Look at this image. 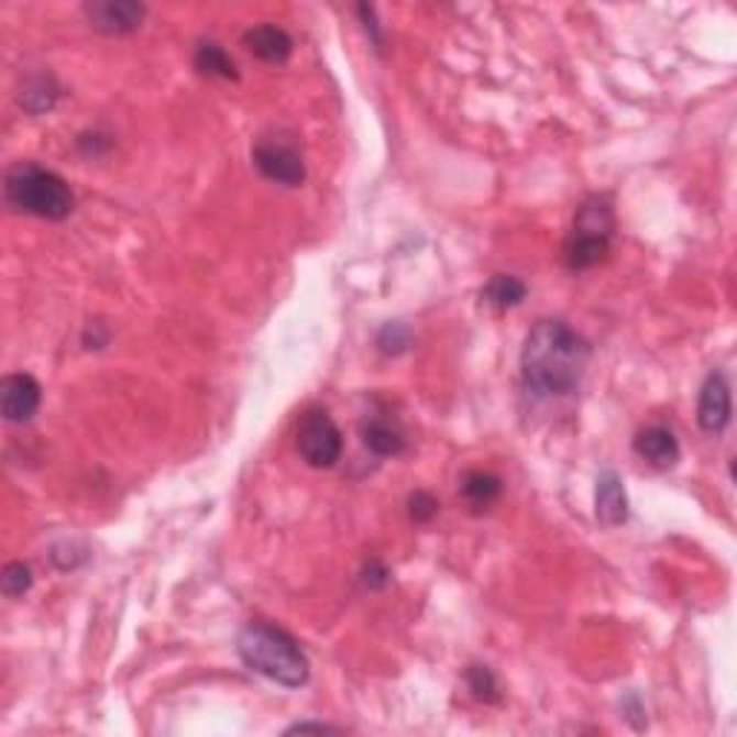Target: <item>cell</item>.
I'll use <instances>...</instances> for the list:
<instances>
[{
    "label": "cell",
    "mask_w": 737,
    "mask_h": 737,
    "mask_svg": "<svg viewBox=\"0 0 737 737\" xmlns=\"http://www.w3.org/2000/svg\"><path fill=\"white\" fill-rule=\"evenodd\" d=\"M461 496H464V502L473 510H487L502 496V479L493 473H484V470H473L461 482Z\"/></svg>",
    "instance_id": "cell-15"
},
{
    "label": "cell",
    "mask_w": 737,
    "mask_h": 737,
    "mask_svg": "<svg viewBox=\"0 0 737 737\" xmlns=\"http://www.w3.org/2000/svg\"><path fill=\"white\" fill-rule=\"evenodd\" d=\"M242 44L249 46V53L265 61V64H286L294 50L292 35L286 30H279V26H272V23L254 26V30L245 32Z\"/></svg>",
    "instance_id": "cell-13"
},
{
    "label": "cell",
    "mask_w": 737,
    "mask_h": 737,
    "mask_svg": "<svg viewBox=\"0 0 737 737\" xmlns=\"http://www.w3.org/2000/svg\"><path fill=\"white\" fill-rule=\"evenodd\" d=\"M525 297L527 286L519 277H513V274H496V277H490L487 286L482 288V302L493 311L516 309Z\"/></svg>",
    "instance_id": "cell-14"
},
{
    "label": "cell",
    "mask_w": 737,
    "mask_h": 737,
    "mask_svg": "<svg viewBox=\"0 0 737 737\" xmlns=\"http://www.w3.org/2000/svg\"><path fill=\"white\" fill-rule=\"evenodd\" d=\"M466 685H470L473 697L482 700V703H498L502 700V685H498L490 666H470L466 669Z\"/></svg>",
    "instance_id": "cell-17"
},
{
    "label": "cell",
    "mask_w": 737,
    "mask_h": 737,
    "mask_svg": "<svg viewBox=\"0 0 737 737\" xmlns=\"http://www.w3.org/2000/svg\"><path fill=\"white\" fill-rule=\"evenodd\" d=\"M254 165L265 179L286 185V188H297L306 182V165H302L297 144L283 136L260 139L254 147Z\"/></svg>",
    "instance_id": "cell-6"
},
{
    "label": "cell",
    "mask_w": 737,
    "mask_h": 737,
    "mask_svg": "<svg viewBox=\"0 0 737 737\" xmlns=\"http://www.w3.org/2000/svg\"><path fill=\"white\" fill-rule=\"evenodd\" d=\"M41 407V384L26 372L3 377L0 384V409L9 424H26Z\"/></svg>",
    "instance_id": "cell-7"
},
{
    "label": "cell",
    "mask_w": 737,
    "mask_h": 737,
    "mask_svg": "<svg viewBox=\"0 0 737 737\" xmlns=\"http://www.w3.org/2000/svg\"><path fill=\"white\" fill-rule=\"evenodd\" d=\"M610 240H614V211L608 199L591 196L573 217L571 233L564 240V263L571 272L594 268L608 256Z\"/></svg>",
    "instance_id": "cell-4"
},
{
    "label": "cell",
    "mask_w": 737,
    "mask_h": 737,
    "mask_svg": "<svg viewBox=\"0 0 737 737\" xmlns=\"http://www.w3.org/2000/svg\"><path fill=\"white\" fill-rule=\"evenodd\" d=\"M7 202L21 213L38 219H64L76 208V196L58 174L21 162L7 174Z\"/></svg>",
    "instance_id": "cell-3"
},
{
    "label": "cell",
    "mask_w": 737,
    "mask_h": 737,
    "mask_svg": "<svg viewBox=\"0 0 737 737\" xmlns=\"http://www.w3.org/2000/svg\"><path fill=\"white\" fill-rule=\"evenodd\" d=\"M596 519L605 527L625 525L628 519V496H625L623 479L614 470H602L596 479Z\"/></svg>",
    "instance_id": "cell-11"
},
{
    "label": "cell",
    "mask_w": 737,
    "mask_h": 737,
    "mask_svg": "<svg viewBox=\"0 0 737 737\" xmlns=\"http://www.w3.org/2000/svg\"><path fill=\"white\" fill-rule=\"evenodd\" d=\"M634 452L651 466H657V470H669V466H674L680 461L678 438H674L671 429L660 427V424L637 432V438H634Z\"/></svg>",
    "instance_id": "cell-10"
},
{
    "label": "cell",
    "mask_w": 737,
    "mask_h": 737,
    "mask_svg": "<svg viewBox=\"0 0 737 737\" xmlns=\"http://www.w3.org/2000/svg\"><path fill=\"white\" fill-rule=\"evenodd\" d=\"M87 18L98 32L107 35H128L136 32L144 21L142 3H130V0H105V3H90Z\"/></svg>",
    "instance_id": "cell-9"
},
{
    "label": "cell",
    "mask_w": 737,
    "mask_h": 737,
    "mask_svg": "<svg viewBox=\"0 0 737 737\" xmlns=\"http://www.w3.org/2000/svg\"><path fill=\"white\" fill-rule=\"evenodd\" d=\"M237 651L251 671L263 674L272 683L286 689H300L309 683L311 666L302 654L300 642L292 634L272 623H249L237 637Z\"/></svg>",
    "instance_id": "cell-2"
},
{
    "label": "cell",
    "mask_w": 737,
    "mask_h": 737,
    "mask_svg": "<svg viewBox=\"0 0 737 737\" xmlns=\"http://www.w3.org/2000/svg\"><path fill=\"white\" fill-rule=\"evenodd\" d=\"M363 585L369 587V591H381V587L389 585V571H386L384 562H369L366 568H363Z\"/></svg>",
    "instance_id": "cell-21"
},
{
    "label": "cell",
    "mask_w": 737,
    "mask_h": 737,
    "mask_svg": "<svg viewBox=\"0 0 737 737\" xmlns=\"http://www.w3.org/2000/svg\"><path fill=\"white\" fill-rule=\"evenodd\" d=\"M294 732H334V726H326V723H294L292 729H286V735Z\"/></svg>",
    "instance_id": "cell-22"
},
{
    "label": "cell",
    "mask_w": 737,
    "mask_h": 737,
    "mask_svg": "<svg viewBox=\"0 0 737 737\" xmlns=\"http://www.w3.org/2000/svg\"><path fill=\"white\" fill-rule=\"evenodd\" d=\"M409 346H413V334L400 320H392L377 331V349L384 354H404Z\"/></svg>",
    "instance_id": "cell-18"
},
{
    "label": "cell",
    "mask_w": 737,
    "mask_h": 737,
    "mask_svg": "<svg viewBox=\"0 0 737 737\" xmlns=\"http://www.w3.org/2000/svg\"><path fill=\"white\" fill-rule=\"evenodd\" d=\"M409 516H413V521H418V525H427V521L436 519L438 516L436 496L427 493V490L413 493V496H409Z\"/></svg>",
    "instance_id": "cell-20"
},
{
    "label": "cell",
    "mask_w": 737,
    "mask_h": 737,
    "mask_svg": "<svg viewBox=\"0 0 737 737\" xmlns=\"http://www.w3.org/2000/svg\"><path fill=\"white\" fill-rule=\"evenodd\" d=\"M194 64L199 73H205V76L211 78H226V81H237V78H240V73L233 67L231 55H228L219 44H213V41H202V44L196 46Z\"/></svg>",
    "instance_id": "cell-16"
},
{
    "label": "cell",
    "mask_w": 737,
    "mask_h": 737,
    "mask_svg": "<svg viewBox=\"0 0 737 737\" xmlns=\"http://www.w3.org/2000/svg\"><path fill=\"white\" fill-rule=\"evenodd\" d=\"M361 436L366 450H372L375 455H384V459L386 455H398L407 447V436H404L400 424L386 413L369 415L366 421H363Z\"/></svg>",
    "instance_id": "cell-12"
},
{
    "label": "cell",
    "mask_w": 737,
    "mask_h": 737,
    "mask_svg": "<svg viewBox=\"0 0 737 737\" xmlns=\"http://www.w3.org/2000/svg\"><path fill=\"white\" fill-rule=\"evenodd\" d=\"M591 346L564 320H539L521 349V381L539 398H564L580 389Z\"/></svg>",
    "instance_id": "cell-1"
},
{
    "label": "cell",
    "mask_w": 737,
    "mask_h": 737,
    "mask_svg": "<svg viewBox=\"0 0 737 737\" xmlns=\"http://www.w3.org/2000/svg\"><path fill=\"white\" fill-rule=\"evenodd\" d=\"M297 450L315 470H329L343 455V432L326 409H309L297 427Z\"/></svg>",
    "instance_id": "cell-5"
},
{
    "label": "cell",
    "mask_w": 737,
    "mask_h": 737,
    "mask_svg": "<svg viewBox=\"0 0 737 737\" xmlns=\"http://www.w3.org/2000/svg\"><path fill=\"white\" fill-rule=\"evenodd\" d=\"M732 418V392L726 377L721 372H712L706 377V384L700 389V404H697V424L703 427V432L708 436H717L723 429L729 427Z\"/></svg>",
    "instance_id": "cell-8"
},
{
    "label": "cell",
    "mask_w": 737,
    "mask_h": 737,
    "mask_svg": "<svg viewBox=\"0 0 737 737\" xmlns=\"http://www.w3.org/2000/svg\"><path fill=\"white\" fill-rule=\"evenodd\" d=\"M0 585H3V594H7L9 600H18V596L26 594L32 587L30 564L23 562L7 564V568H3V576H0Z\"/></svg>",
    "instance_id": "cell-19"
}]
</instances>
